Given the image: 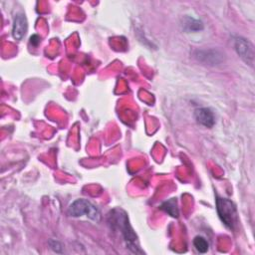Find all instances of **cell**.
Segmentation results:
<instances>
[{
	"label": "cell",
	"mask_w": 255,
	"mask_h": 255,
	"mask_svg": "<svg viewBox=\"0 0 255 255\" xmlns=\"http://www.w3.org/2000/svg\"><path fill=\"white\" fill-rule=\"evenodd\" d=\"M108 218L109 223L113 226V228L121 231L124 239L127 242L128 248L132 252H140L139 247L135 244L137 237L128 222V214L123 209L116 208L109 213Z\"/></svg>",
	"instance_id": "cell-1"
},
{
	"label": "cell",
	"mask_w": 255,
	"mask_h": 255,
	"mask_svg": "<svg viewBox=\"0 0 255 255\" xmlns=\"http://www.w3.org/2000/svg\"><path fill=\"white\" fill-rule=\"evenodd\" d=\"M216 209L219 218L223 222V224L231 229L234 230L237 223H238V216H237V209L235 204L227 199V198H216Z\"/></svg>",
	"instance_id": "cell-2"
},
{
	"label": "cell",
	"mask_w": 255,
	"mask_h": 255,
	"mask_svg": "<svg viewBox=\"0 0 255 255\" xmlns=\"http://www.w3.org/2000/svg\"><path fill=\"white\" fill-rule=\"evenodd\" d=\"M68 214L72 217H80L86 215L93 221L99 222L101 220V213L99 209L87 199H77L68 208Z\"/></svg>",
	"instance_id": "cell-3"
},
{
	"label": "cell",
	"mask_w": 255,
	"mask_h": 255,
	"mask_svg": "<svg viewBox=\"0 0 255 255\" xmlns=\"http://www.w3.org/2000/svg\"><path fill=\"white\" fill-rule=\"evenodd\" d=\"M234 47L238 56L246 64L252 66L254 62V51L252 44L243 37H237L234 41Z\"/></svg>",
	"instance_id": "cell-4"
},
{
	"label": "cell",
	"mask_w": 255,
	"mask_h": 255,
	"mask_svg": "<svg viewBox=\"0 0 255 255\" xmlns=\"http://www.w3.org/2000/svg\"><path fill=\"white\" fill-rule=\"evenodd\" d=\"M196 122L206 128H212L215 124V117L209 108H199L194 111Z\"/></svg>",
	"instance_id": "cell-5"
},
{
	"label": "cell",
	"mask_w": 255,
	"mask_h": 255,
	"mask_svg": "<svg viewBox=\"0 0 255 255\" xmlns=\"http://www.w3.org/2000/svg\"><path fill=\"white\" fill-rule=\"evenodd\" d=\"M27 30H28L27 18L23 13H18L15 16L14 23H13V28H12L13 37L16 40H21L26 35Z\"/></svg>",
	"instance_id": "cell-6"
},
{
	"label": "cell",
	"mask_w": 255,
	"mask_h": 255,
	"mask_svg": "<svg viewBox=\"0 0 255 255\" xmlns=\"http://www.w3.org/2000/svg\"><path fill=\"white\" fill-rule=\"evenodd\" d=\"M195 57L202 63L217 65L222 61V55L216 50H200L195 53Z\"/></svg>",
	"instance_id": "cell-7"
},
{
	"label": "cell",
	"mask_w": 255,
	"mask_h": 255,
	"mask_svg": "<svg viewBox=\"0 0 255 255\" xmlns=\"http://www.w3.org/2000/svg\"><path fill=\"white\" fill-rule=\"evenodd\" d=\"M160 209L168 213L172 217H177L179 212H178V207H177V201L176 198H171L165 202H163L160 205Z\"/></svg>",
	"instance_id": "cell-8"
},
{
	"label": "cell",
	"mask_w": 255,
	"mask_h": 255,
	"mask_svg": "<svg viewBox=\"0 0 255 255\" xmlns=\"http://www.w3.org/2000/svg\"><path fill=\"white\" fill-rule=\"evenodd\" d=\"M184 29L188 32H198L203 29V24L200 20L192 17H186L184 22Z\"/></svg>",
	"instance_id": "cell-9"
},
{
	"label": "cell",
	"mask_w": 255,
	"mask_h": 255,
	"mask_svg": "<svg viewBox=\"0 0 255 255\" xmlns=\"http://www.w3.org/2000/svg\"><path fill=\"white\" fill-rule=\"evenodd\" d=\"M193 245L196 248V250L199 251L200 253L207 252V250L209 248L208 241L202 236H195L193 239Z\"/></svg>",
	"instance_id": "cell-10"
},
{
	"label": "cell",
	"mask_w": 255,
	"mask_h": 255,
	"mask_svg": "<svg viewBox=\"0 0 255 255\" xmlns=\"http://www.w3.org/2000/svg\"><path fill=\"white\" fill-rule=\"evenodd\" d=\"M49 244H50V247L57 253H61L62 252V245L60 242L56 241V240H50L49 241Z\"/></svg>",
	"instance_id": "cell-11"
},
{
	"label": "cell",
	"mask_w": 255,
	"mask_h": 255,
	"mask_svg": "<svg viewBox=\"0 0 255 255\" xmlns=\"http://www.w3.org/2000/svg\"><path fill=\"white\" fill-rule=\"evenodd\" d=\"M30 43L34 46H37L40 43V37L38 35H32L30 37Z\"/></svg>",
	"instance_id": "cell-12"
}]
</instances>
